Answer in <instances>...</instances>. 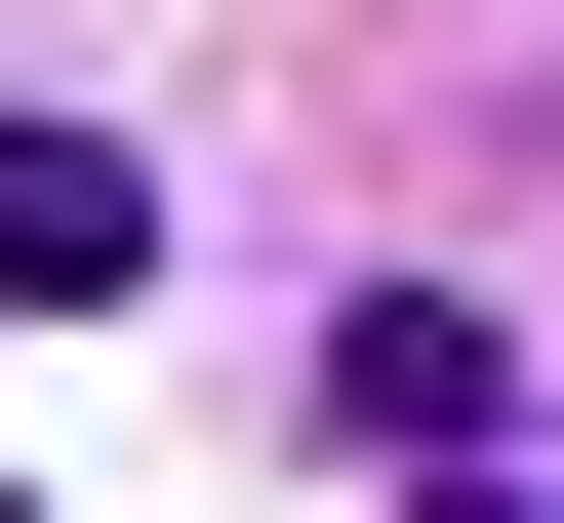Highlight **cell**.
Instances as JSON below:
<instances>
[{
  "label": "cell",
  "mask_w": 564,
  "mask_h": 523,
  "mask_svg": "<svg viewBox=\"0 0 564 523\" xmlns=\"http://www.w3.org/2000/svg\"><path fill=\"white\" fill-rule=\"evenodd\" d=\"M162 282V162H82V121H0V323H121Z\"/></svg>",
  "instance_id": "6da1fadb"
},
{
  "label": "cell",
  "mask_w": 564,
  "mask_h": 523,
  "mask_svg": "<svg viewBox=\"0 0 564 523\" xmlns=\"http://www.w3.org/2000/svg\"><path fill=\"white\" fill-rule=\"evenodd\" d=\"M444 523H564V483H444Z\"/></svg>",
  "instance_id": "7a4b0ae2"
}]
</instances>
